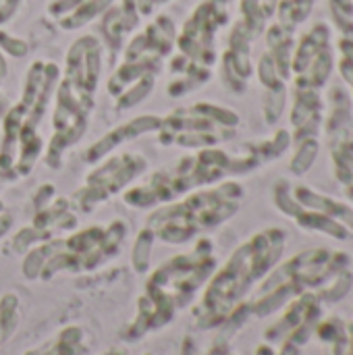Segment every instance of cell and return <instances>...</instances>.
<instances>
[{
	"label": "cell",
	"instance_id": "6da1fadb",
	"mask_svg": "<svg viewBox=\"0 0 353 355\" xmlns=\"http://www.w3.org/2000/svg\"><path fill=\"white\" fill-rule=\"evenodd\" d=\"M148 252H150V241L146 239V235H141L137 245H135V250H133V264L137 266L139 272H144L148 268V262H150Z\"/></svg>",
	"mask_w": 353,
	"mask_h": 355
}]
</instances>
